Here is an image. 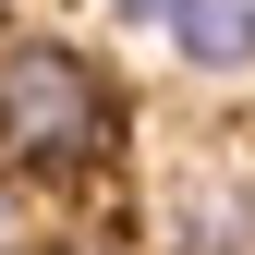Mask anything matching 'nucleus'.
Returning a JSON list of instances; mask_svg holds the SVG:
<instances>
[{"label": "nucleus", "instance_id": "nucleus-1", "mask_svg": "<svg viewBox=\"0 0 255 255\" xmlns=\"http://www.w3.org/2000/svg\"><path fill=\"white\" fill-rule=\"evenodd\" d=\"M122 146V98L85 49L61 37H0V158L37 182H73Z\"/></svg>", "mask_w": 255, "mask_h": 255}, {"label": "nucleus", "instance_id": "nucleus-2", "mask_svg": "<svg viewBox=\"0 0 255 255\" xmlns=\"http://www.w3.org/2000/svg\"><path fill=\"white\" fill-rule=\"evenodd\" d=\"M158 24H170V49L195 73H243L255 61V0H158Z\"/></svg>", "mask_w": 255, "mask_h": 255}, {"label": "nucleus", "instance_id": "nucleus-3", "mask_svg": "<svg viewBox=\"0 0 255 255\" xmlns=\"http://www.w3.org/2000/svg\"><path fill=\"white\" fill-rule=\"evenodd\" d=\"M0 255H12V195H0Z\"/></svg>", "mask_w": 255, "mask_h": 255}, {"label": "nucleus", "instance_id": "nucleus-4", "mask_svg": "<svg viewBox=\"0 0 255 255\" xmlns=\"http://www.w3.org/2000/svg\"><path fill=\"white\" fill-rule=\"evenodd\" d=\"M122 12H134V24H158V0H122Z\"/></svg>", "mask_w": 255, "mask_h": 255}, {"label": "nucleus", "instance_id": "nucleus-5", "mask_svg": "<svg viewBox=\"0 0 255 255\" xmlns=\"http://www.w3.org/2000/svg\"><path fill=\"white\" fill-rule=\"evenodd\" d=\"M61 255H73V243H61Z\"/></svg>", "mask_w": 255, "mask_h": 255}]
</instances>
